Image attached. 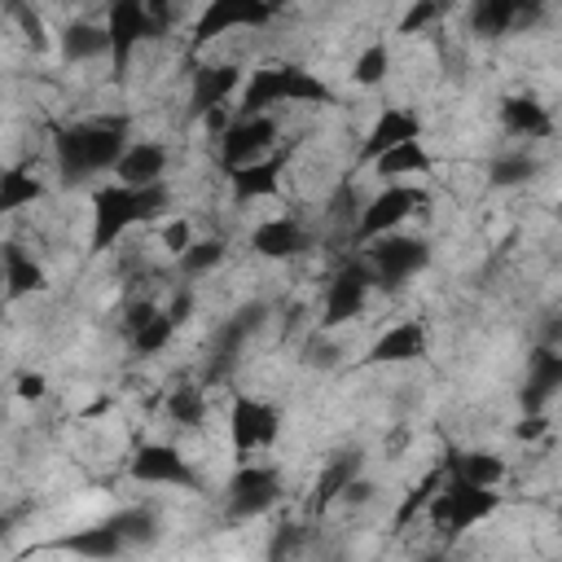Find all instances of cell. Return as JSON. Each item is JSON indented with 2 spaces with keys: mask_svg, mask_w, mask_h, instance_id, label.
Segmentation results:
<instances>
[{
  "mask_svg": "<svg viewBox=\"0 0 562 562\" xmlns=\"http://www.w3.org/2000/svg\"><path fill=\"white\" fill-rule=\"evenodd\" d=\"M123 127H127L123 119H88V123L57 127V136H53V158H57L61 184H83L88 176L114 171L119 158L127 154Z\"/></svg>",
  "mask_w": 562,
  "mask_h": 562,
  "instance_id": "6da1fadb",
  "label": "cell"
},
{
  "mask_svg": "<svg viewBox=\"0 0 562 562\" xmlns=\"http://www.w3.org/2000/svg\"><path fill=\"white\" fill-rule=\"evenodd\" d=\"M496 505H501V492H496V487H479V483H470V479L443 470V483H439V492L430 496L426 514H430V522H435L439 531L461 536V531H470L474 522H483Z\"/></svg>",
  "mask_w": 562,
  "mask_h": 562,
  "instance_id": "7a4b0ae2",
  "label": "cell"
},
{
  "mask_svg": "<svg viewBox=\"0 0 562 562\" xmlns=\"http://www.w3.org/2000/svg\"><path fill=\"white\" fill-rule=\"evenodd\" d=\"M105 31H110V70L114 79H127V66H132V53L145 44V40H158V22L149 18L145 0H110L105 4Z\"/></svg>",
  "mask_w": 562,
  "mask_h": 562,
  "instance_id": "3957f363",
  "label": "cell"
},
{
  "mask_svg": "<svg viewBox=\"0 0 562 562\" xmlns=\"http://www.w3.org/2000/svg\"><path fill=\"white\" fill-rule=\"evenodd\" d=\"M364 263L373 268V285L400 290V285H408V277H417V272L430 263V246H426V237L386 233V237H378V241L364 250Z\"/></svg>",
  "mask_w": 562,
  "mask_h": 562,
  "instance_id": "277c9868",
  "label": "cell"
},
{
  "mask_svg": "<svg viewBox=\"0 0 562 562\" xmlns=\"http://www.w3.org/2000/svg\"><path fill=\"white\" fill-rule=\"evenodd\" d=\"M132 224H140V189L136 184H101L92 193V250H110Z\"/></svg>",
  "mask_w": 562,
  "mask_h": 562,
  "instance_id": "5b68a950",
  "label": "cell"
},
{
  "mask_svg": "<svg viewBox=\"0 0 562 562\" xmlns=\"http://www.w3.org/2000/svg\"><path fill=\"white\" fill-rule=\"evenodd\" d=\"M281 496V479L272 465H255V461H241L224 487V514L233 522H246V518H259L277 505Z\"/></svg>",
  "mask_w": 562,
  "mask_h": 562,
  "instance_id": "8992f818",
  "label": "cell"
},
{
  "mask_svg": "<svg viewBox=\"0 0 562 562\" xmlns=\"http://www.w3.org/2000/svg\"><path fill=\"white\" fill-rule=\"evenodd\" d=\"M426 189H417V184H386L382 193H373L369 198V206L360 211V220H356V241H378V237H386V233H395L413 211H426Z\"/></svg>",
  "mask_w": 562,
  "mask_h": 562,
  "instance_id": "52a82bcc",
  "label": "cell"
},
{
  "mask_svg": "<svg viewBox=\"0 0 562 562\" xmlns=\"http://www.w3.org/2000/svg\"><path fill=\"white\" fill-rule=\"evenodd\" d=\"M369 285H373V268L364 259H347L334 277H329V290H325V307H321V329H338L347 325L351 316L364 312V299H369Z\"/></svg>",
  "mask_w": 562,
  "mask_h": 562,
  "instance_id": "ba28073f",
  "label": "cell"
},
{
  "mask_svg": "<svg viewBox=\"0 0 562 562\" xmlns=\"http://www.w3.org/2000/svg\"><path fill=\"white\" fill-rule=\"evenodd\" d=\"M281 435V413L255 395H237L233 408H228V439H233V452L246 461L250 452L277 443Z\"/></svg>",
  "mask_w": 562,
  "mask_h": 562,
  "instance_id": "9c48e42d",
  "label": "cell"
},
{
  "mask_svg": "<svg viewBox=\"0 0 562 562\" xmlns=\"http://www.w3.org/2000/svg\"><path fill=\"white\" fill-rule=\"evenodd\" d=\"M272 4L268 0H206V9L198 13L193 22V40L189 48H206L211 40H220L224 31H237V26H268L272 22Z\"/></svg>",
  "mask_w": 562,
  "mask_h": 562,
  "instance_id": "30bf717a",
  "label": "cell"
},
{
  "mask_svg": "<svg viewBox=\"0 0 562 562\" xmlns=\"http://www.w3.org/2000/svg\"><path fill=\"white\" fill-rule=\"evenodd\" d=\"M272 140H277V119L272 114H233L228 132L220 136V162H224V171L268 158Z\"/></svg>",
  "mask_w": 562,
  "mask_h": 562,
  "instance_id": "8fae6325",
  "label": "cell"
},
{
  "mask_svg": "<svg viewBox=\"0 0 562 562\" xmlns=\"http://www.w3.org/2000/svg\"><path fill=\"white\" fill-rule=\"evenodd\" d=\"M540 18H544V0H470V31L483 40L527 31Z\"/></svg>",
  "mask_w": 562,
  "mask_h": 562,
  "instance_id": "7c38bea8",
  "label": "cell"
},
{
  "mask_svg": "<svg viewBox=\"0 0 562 562\" xmlns=\"http://www.w3.org/2000/svg\"><path fill=\"white\" fill-rule=\"evenodd\" d=\"M132 479L140 483H167V487H198V474L189 470V461L180 457V448L171 443H140L132 452Z\"/></svg>",
  "mask_w": 562,
  "mask_h": 562,
  "instance_id": "4fadbf2b",
  "label": "cell"
},
{
  "mask_svg": "<svg viewBox=\"0 0 562 562\" xmlns=\"http://www.w3.org/2000/svg\"><path fill=\"white\" fill-rule=\"evenodd\" d=\"M259 321H263V303H246L241 312H233V316L215 329V338H211V364H206V378H211V382L224 378V373L237 364V351H241L246 338L259 329Z\"/></svg>",
  "mask_w": 562,
  "mask_h": 562,
  "instance_id": "5bb4252c",
  "label": "cell"
},
{
  "mask_svg": "<svg viewBox=\"0 0 562 562\" xmlns=\"http://www.w3.org/2000/svg\"><path fill=\"white\" fill-rule=\"evenodd\" d=\"M404 140H422V119H417L413 110H404V105H386V110L373 119V127H369V136H364V145H360V158H364V162H378L386 149H395V145H404Z\"/></svg>",
  "mask_w": 562,
  "mask_h": 562,
  "instance_id": "9a60e30c",
  "label": "cell"
},
{
  "mask_svg": "<svg viewBox=\"0 0 562 562\" xmlns=\"http://www.w3.org/2000/svg\"><path fill=\"white\" fill-rule=\"evenodd\" d=\"M558 391H562V351L544 342L527 356V382H522L518 400H522L527 413H540Z\"/></svg>",
  "mask_w": 562,
  "mask_h": 562,
  "instance_id": "2e32d148",
  "label": "cell"
},
{
  "mask_svg": "<svg viewBox=\"0 0 562 562\" xmlns=\"http://www.w3.org/2000/svg\"><path fill=\"white\" fill-rule=\"evenodd\" d=\"M290 70H294V61L250 70V79H246V88H241V105H237V114H268L272 105L290 101Z\"/></svg>",
  "mask_w": 562,
  "mask_h": 562,
  "instance_id": "e0dca14e",
  "label": "cell"
},
{
  "mask_svg": "<svg viewBox=\"0 0 562 562\" xmlns=\"http://www.w3.org/2000/svg\"><path fill=\"white\" fill-rule=\"evenodd\" d=\"M312 246V233L290 220V215H277V220H263L255 233H250V250L263 255V259H294Z\"/></svg>",
  "mask_w": 562,
  "mask_h": 562,
  "instance_id": "ac0fdd59",
  "label": "cell"
},
{
  "mask_svg": "<svg viewBox=\"0 0 562 562\" xmlns=\"http://www.w3.org/2000/svg\"><path fill=\"white\" fill-rule=\"evenodd\" d=\"M426 347H430L426 329L417 321H404V325H391L382 338H373L360 364H408V360H422Z\"/></svg>",
  "mask_w": 562,
  "mask_h": 562,
  "instance_id": "d6986e66",
  "label": "cell"
},
{
  "mask_svg": "<svg viewBox=\"0 0 562 562\" xmlns=\"http://www.w3.org/2000/svg\"><path fill=\"white\" fill-rule=\"evenodd\" d=\"M241 88V70L233 61H220V66H198L193 70V92H189V110L202 119L206 110L224 105L233 92Z\"/></svg>",
  "mask_w": 562,
  "mask_h": 562,
  "instance_id": "ffe728a7",
  "label": "cell"
},
{
  "mask_svg": "<svg viewBox=\"0 0 562 562\" xmlns=\"http://www.w3.org/2000/svg\"><path fill=\"white\" fill-rule=\"evenodd\" d=\"M501 127L518 140H544L553 132V119L536 97H505L501 101Z\"/></svg>",
  "mask_w": 562,
  "mask_h": 562,
  "instance_id": "44dd1931",
  "label": "cell"
},
{
  "mask_svg": "<svg viewBox=\"0 0 562 562\" xmlns=\"http://www.w3.org/2000/svg\"><path fill=\"white\" fill-rule=\"evenodd\" d=\"M285 167V154H268L259 162H246V167H233L228 171V184H233V198L237 202H255V198H272L277 193V176Z\"/></svg>",
  "mask_w": 562,
  "mask_h": 562,
  "instance_id": "7402d4cb",
  "label": "cell"
},
{
  "mask_svg": "<svg viewBox=\"0 0 562 562\" xmlns=\"http://www.w3.org/2000/svg\"><path fill=\"white\" fill-rule=\"evenodd\" d=\"M162 171H167V149L154 145V140H136V145H127V154H123L119 167H114L119 184H136V189L162 180Z\"/></svg>",
  "mask_w": 562,
  "mask_h": 562,
  "instance_id": "603a6c76",
  "label": "cell"
},
{
  "mask_svg": "<svg viewBox=\"0 0 562 562\" xmlns=\"http://www.w3.org/2000/svg\"><path fill=\"white\" fill-rule=\"evenodd\" d=\"M443 470L448 474H461V479H470V483H479V487H501L505 483V457H496V452H487V448H474V452H448L443 457Z\"/></svg>",
  "mask_w": 562,
  "mask_h": 562,
  "instance_id": "cb8c5ba5",
  "label": "cell"
},
{
  "mask_svg": "<svg viewBox=\"0 0 562 562\" xmlns=\"http://www.w3.org/2000/svg\"><path fill=\"white\" fill-rule=\"evenodd\" d=\"M360 474V452H338L325 470H321V479H316V492H312V514H325L347 487H351V479Z\"/></svg>",
  "mask_w": 562,
  "mask_h": 562,
  "instance_id": "d4e9b609",
  "label": "cell"
},
{
  "mask_svg": "<svg viewBox=\"0 0 562 562\" xmlns=\"http://www.w3.org/2000/svg\"><path fill=\"white\" fill-rule=\"evenodd\" d=\"M61 57L66 61H92V57H110V31L105 22H66L61 26Z\"/></svg>",
  "mask_w": 562,
  "mask_h": 562,
  "instance_id": "484cf974",
  "label": "cell"
},
{
  "mask_svg": "<svg viewBox=\"0 0 562 562\" xmlns=\"http://www.w3.org/2000/svg\"><path fill=\"white\" fill-rule=\"evenodd\" d=\"M44 285H48L44 268H40L18 241H4V294H9V299H22V294H35V290H44Z\"/></svg>",
  "mask_w": 562,
  "mask_h": 562,
  "instance_id": "4316f807",
  "label": "cell"
},
{
  "mask_svg": "<svg viewBox=\"0 0 562 562\" xmlns=\"http://www.w3.org/2000/svg\"><path fill=\"white\" fill-rule=\"evenodd\" d=\"M61 549H70V553H79V558H119V553L127 549V540H123L119 527L105 518V522H97V527H88V531L66 536Z\"/></svg>",
  "mask_w": 562,
  "mask_h": 562,
  "instance_id": "83f0119b",
  "label": "cell"
},
{
  "mask_svg": "<svg viewBox=\"0 0 562 562\" xmlns=\"http://www.w3.org/2000/svg\"><path fill=\"white\" fill-rule=\"evenodd\" d=\"M373 171L378 176H426V171H435V158H430V149L422 140H404V145L386 149L373 162Z\"/></svg>",
  "mask_w": 562,
  "mask_h": 562,
  "instance_id": "f1b7e54d",
  "label": "cell"
},
{
  "mask_svg": "<svg viewBox=\"0 0 562 562\" xmlns=\"http://www.w3.org/2000/svg\"><path fill=\"white\" fill-rule=\"evenodd\" d=\"M44 198V184L35 180V176H26V167H9L4 176H0V211L9 215V211H18V206H31V202H40Z\"/></svg>",
  "mask_w": 562,
  "mask_h": 562,
  "instance_id": "f546056e",
  "label": "cell"
},
{
  "mask_svg": "<svg viewBox=\"0 0 562 562\" xmlns=\"http://www.w3.org/2000/svg\"><path fill=\"white\" fill-rule=\"evenodd\" d=\"M110 522L119 527V536L127 540V549H136V544H154V540H158V518H154V509H145V505L119 509V514H110Z\"/></svg>",
  "mask_w": 562,
  "mask_h": 562,
  "instance_id": "4dcf8cb0",
  "label": "cell"
},
{
  "mask_svg": "<svg viewBox=\"0 0 562 562\" xmlns=\"http://www.w3.org/2000/svg\"><path fill=\"white\" fill-rule=\"evenodd\" d=\"M536 171H540V162L518 149V154H496L492 167H487V180H492L496 189H514V184H527Z\"/></svg>",
  "mask_w": 562,
  "mask_h": 562,
  "instance_id": "1f68e13d",
  "label": "cell"
},
{
  "mask_svg": "<svg viewBox=\"0 0 562 562\" xmlns=\"http://www.w3.org/2000/svg\"><path fill=\"white\" fill-rule=\"evenodd\" d=\"M167 417H171L176 426L198 430V426L206 422V395H202V386H176V391L167 395Z\"/></svg>",
  "mask_w": 562,
  "mask_h": 562,
  "instance_id": "d6a6232c",
  "label": "cell"
},
{
  "mask_svg": "<svg viewBox=\"0 0 562 562\" xmlns=\"http://www.w3.org/2000/svg\"><path fill=\"white\" fill-rule=\"evenodd\" d=\"M224 255H228V246H224L220 237H193V246L180 255V272H184V277H202V272L220 268Z\"/></svg>",
  "mask_w": 562,
  "mask_h": 562,
  "instance_id": "836d02e7",
  "label": "cell"
},
{
  "mask_svg": "<svg viewBox=\"0 0 562 562\" xmlns=\"http://www.w3.org/2000/svg\"><path fill=\"white\" fill-rule=\"evenodd\" d=\"M386 70H391V48H386L382 40L369 44V48H360V57H356V66H351V75H356L360 88H378V83L386 79Z\"/></svg>",
  "mask_w": 562,
  "mask_h": 562,
  "instance_id": "e575fe53",
  "label": "cell"
},
{
  "mask_svg": "<svg viewBox=\"0 0 562 562\" xmlns=\"http://www.w3.org/2000/svg\"><path fill=\"white\" fill-rule=\"evenodd\" d=\"M176 334V321L167 316V312H154L136 334H132V347L140 351V356H154V351H162L167 347V338Z\"/></svg>",
  "mask_w": 562,
  "mask_h": 562,
  "instance_id": "d590c367",
  "label": "cell"
},
{
  "mask_svg": "<svg viewBox=\"0 0 562 562\" xmlns=\"http://www.w3.org/2000/svg\"><path fill=\"white\" fill-rule=\"evenodd\" d=\"M439 483H443V470H430V474H426V479L404 496V505H400V514H395V527H408V522L430 505V496L439 492Z\"/></svg>",
  "mask_w": 562,
  "mask_h": 562,
  "instance_id": "8d00e7d4",
  "label": "cell"
},
{
  "mask_svg": "<svg viewBox=\"0 0 562 562\" xmlns=\"http://www.w3.org/2000/svg\"><path fill=\"white\" fill-rule=\"evenodd\" d=\"M4 9H9V18L22 26V35L31 40V48H35V53H44V48H48V35H44V22H40V13H35L26 0H4Z\"/></svg>",
  "mask_w": 562,
  "mask_h": 562,
  "instance_id": "74e56055",
  "label": "cell"
},
{
  "mask_svg": "<svg viewBox=\"0 0 562 562\" xmlns=\"http://www.w3.org/2000/svg\"><path fill=\"white\" fill-rule=\"evenodd\" d=\"M443 9H448V0H413L395 31H400V35H417V31H426L430 22H439V18H443Z\"/></svg>",
  "mask_w": 562,
  "mask_h": 562,
  "instance_id": "f35d334b",
  "label": "cell"
},
{
  "mask_svg": "<svg viewBox=\"0 0 562 562\" xmlns=\"http://www.w3.org/2000/svg\"><path fill=\"white\" fill-rule=\"evenodd\" d=\"M162 241H167V250L180 259L189 246H193V228H189V220H176V224H167V233H162Z\"/></svg>",
  "mask_w": 562,
  "mask_h": 562,
  "instance_id": "ab89813d",
  "label": "cell"
},
{
  "mask_svg": "<svg viewBox=\"0 0 562 562\" xmlns=\"http://www.w3.org/2000/svg\"><path fill=\"white\" fill-rule=\"evenodd\" d=\"M303 360H307V364H334V342L325 338V329L303 342Z\"/></svg>",
  "mask_w": 562,
  "mask_h": 562,
  "instance_id": "60d3db41",
  "label": "cell"
},
{
  "mask_svg": "<svg viewBox=\"0 0 562 562\" xmlns=\"http://www.w3.org/2000/svg\"><path fill=\"white\" fill-rule=\"evenodd\" d=\"M544 430H549V417H544V408H540V413H527V417H522V422L514 426V435H518L522 443H531V439H540Z\"/></svg>",
  "mask_w": 562,
  "mask_h": 562,
  "instance_id": "b9f144b4",
  "label": "cell"
},
{
  "mask_svg": "<svg viewBox=\"0 0 562 562\" xmlns=\"http://www.w3.org/2000/svg\"><path fill=\"white\" fill-rule=\"evenodd\" d=\"M189 312H193V290H176V294H171V303H167V316H171L176 325H184V321H189Z\"/></svg>",
  "mask_w": 562,
  "mask_h": 562,
  "instance_id": "7bdbcfd3",
  "label": "cell"
},
{
  "mask_svg": "<svg viewBox=\"0 0 562 562\" xmlns=\"http://www.w3.org/2000/svg\"><path fill=\"white\" fill-rule=\"evenodd\" d=\"M154 312H158V307H154V303H145V299H140V303H132V307H127V334H136Z\"/></svg>",
  "mask_w": 562,
  "mask_h": 562,
  "instance_id": "ee69618b",
  "label": "cell"
},
{
  "mask_svg": "<svg viewBox=\"0 0 562 562\" xmlns=\"http://www.w3.org/2000/svg\"><path fill=\"white\" fill-rule=\"evenodd\" d=\"M18 395H22V400H40V395H44V378H40V373H22V378H18Z\"/></svg>",
  "mask_w": 562,
  "mask_h": 562,
  "instance_id": "f6af8a7d",
  "label": "cell"
},
{
  "mask_svg": "<svg viewBox=\"0 0 562 562\" xmlns=\"http://www.w3.org/2000/svg\"><path fill=\"white\" fill-rule=\"evenodd\" d=\"M369 496H373V483H369V479H360V474H356V479H351V487L342 492V501H351V505H364Z\"/></svg>",
  "mask_w": 562,
  "mask_h": 562,
  "instance_id": "bcb514c9",
  "label": "cell"
},
{
  "mask_svg": "<svg viewBox=\"0 0 562 562\" xmlns=\"http://www.w3.org/2000/svg\"><path fill=\"white\" fill-rule=\"evenodd\" d=\"M145 9H149V18L158 22V31L171 26V0H145Z\"/></svg>",
  "mask_w": 562,
  "mask_h": 562,
  "instance_id": "7dc6e473",
  "label": "cell"
},
{
  "mask_svg": "<svg viewBox=\"0 0 562 562\" xmlns=\"http://www.w3.org/2000/svg\"><path fill=\"white\" fill-rule=\"evenodd\" d=\"M268 4H272V9H281V4H290V0H268Z\"/></svg>",
  "mask_w": 562,
  "mask_h": 562,
  "instance_id": "c3c4849f",
  "label": "cell"
}]
</instances>
